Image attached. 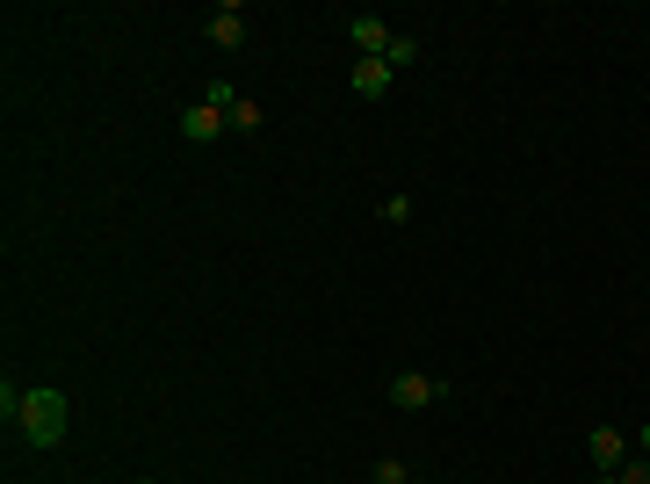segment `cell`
Returning a JSON list of instances; mask_svg holds the SVG:
<instances>
[{"label":"cell","mask_w":650,"mask_h":484,"mask_svg":"<svg viewBox=\"0 0 650 484\" xmlns=\"http://www.w3.org/2000/svg\"><path fill=\"white\" fill-rule=\"evenodd\" d=\"M203 102H217V109H232V102H239V87H232V80H210V87H203Z\"/></svg>","instance_id":"7c38bea8"},{"label":"cell","mask_w":650,"mask_h":484,"mask_svg":"<svg viewBox=\"0 0 650 484\" xmlns=\"http://www.w3.org/2000/svg\"><path fill=\"white\" fill-rule=\"evenodd\" d=\"M137 484H153V477H137Z\"/></svg>","instance_id":"5bb4252c"},{"label":"cell","mask_w":650,"mask_h":484,"mask_svg":"<svg viewBox=\"0 0 650 484\" xmlns=\"http://www.w3.org/2000/svg\"><path fill=\"white\" fill-rule=\"evenodd\" d=\"M15 427H22V441H30V449H58V441H66V427H72L66 391H22Z\"/></svg>","instance_id":"6da1fadb"},{"label":"cell","mask_w":650,"mask_h":484,"mask_svg":"<svg viewBox=\"0 0 650 484\" xmlns=\"http://www.w3.org/2000/svg\"><path fill=\"white\" fill-rule=\"evenodd\" d=\"M181 131H189L195 145H210V138H224V131H232V116H224L217 102H189V109H181Z\"/></svg>","instance_id":"8992f818"},{"label":"cell","mask_w":650,"mask_h":484,"mask_svg":"<svg viewBox=\"0 0 650 484\" xmlns=\"http://www.w3.org/2000/svg\"><path fill=\"white\" fill-rule=\"evenodd\" d=\"M377 484H412V470L397 463V455H383V463H377Z\"/></svg>","instance_id":"8fae6325"},{"label":"cell","mask_w":650,"mask_h":484,"mask_svg":"<svg viewBox=\"0 0 650 484\" xmlns=\"http://www.w3.org/2000/svg\"><path fill=\"white\" fill-rule=\"evenodd\" d=\"M224 116H232V131H239V138H254L260 123H268V109H260V102H254V94H239V102L224 109Z\"/></svg>","instance_id":"ba28073f"},{"label":"cell","mask_w":650,"mask_h":484,"mask_svg":"<svg viewBox=\"0 0 650 484\" xmlns=\"http://www.w3.org/2000/svg\"><path fill=\"white\" fill-rule=\"evenodd\" d=\"M615 484H650V455H629V463L615 470Z\"/></svg>","instance_id":"30bf717a"},{"label":"cell","mask_w":650,"mask_h":484,"mask_svg":"<svg viewBox=\"0 0 650 484\" xmlns=\"http://www.w3.org/2000/svg\"><path fill=\"white\" fill-rule=\"evenodd\" d=\"M621 463H629V434H621V427H593V470L615 477Z\"/></svg>","instance_id":"52a82bcc"},{"label":"cell","mask_w":650,"mask_h":484,"mask_svg":"<svg viewBox=\"0 0 650 484\" xmlns=\"http://www.w3.org/2000/svg\"><path fill=\"white\" fill-rule=\"evenodd\" d=\"M347 87H355L361 102H383L397 87V72H391V58H355V72H347Z\"/></svg>","instance_id":"277c9868"},{"label":"cell","mask_w":650,"mask_h":484,"mask_svg":"<svg viewBox=\"0 0 650 484\" xmlns=\"http://www.w3.org/2000/svg\"><path fill=\"white\" fill-rule=\"evenodd\" d=\"M203 36L217 44V52H246V8H239V0H224V8H210Z\"/></svg>","instance_id":"3957f363"},{"label":"cell","mask_w":650,"mask_h":484,"mask_svg":"<svg viewBox=\"0 0 650 484\" xmlns=\"http://www.w3.org/2000/svg\"><path fill=\"white\" fill-rule=\"evenodd\" d=\"M441 398H448V383L427 376V369H397L391 376V405L397 413H427V405H441Z\"/></svg>","instance_id":"7a4b0ae2"},{"label":"cell","mask_w":650,"mask_h":484,"mask_svg":"<svg viewBox=\"0 0 650 484\" xmlns=\"http://www.w3.org/2000/svg\"><path fill=\"white\" fill-rule=\"evenodd\" d=\"M383 58H391V72L419 66V36H405V30H397V36H391V52H383Z\"/></svg>","instance_id":"9c48e42d"},{"label":"cell","mask_w":650,"mask_h":484,"mask_svg":"<svg viewBox=\"0 0 650 484\" xmlns=\"http://www.w3.org/2000/svg\"><path fill=\"white\" fill-rule=\"evenodd\" d=\"M412 484H419V477H412Z\"/></svg>","instance_id":"9a60e30c"},{"label":"cell","mask_w":650,"mask_h":484,"mask_svg":"<svg viewBox=\"0 0 650 484\" xmlns=\"http://www.w3.org/2000/svg\"><path fill=\"white\" fill-rule=\"evenodd\" d=\"M347 36H355V58H383L397 30H391L383 15H355V22H347Z\"/></svg>","instance_id":"5b68a950"},{"label":"cell","mask_w":650,"mask_h":484,"mask_svg":"<svg viewBox=\"0 0 650 484\" xmlns=\"http://www.w3.org/2000/svg\"><path fill=\"white\" fill-rule=\"evenodd\" d=\"M636 449H643V455H650V427H643V434H636Z\"/></svg>","instance_id":"4fadbf2b"}]
</instances>
